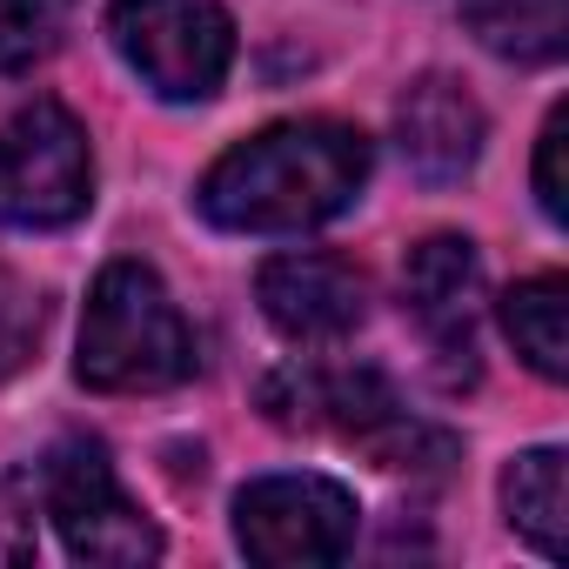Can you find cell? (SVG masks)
<instances>
[{"instance_id":"cell-10","label":"cell","mask_w":569,"mask_h":569,"mask_svg":"<svg viewBox=\"0 0 569 569\" xmlns=\"http://www.w3.org/2000/svg\"><path fill=\"white\" fill-rule=\"evenodd\" d=\"M462 21L516 68H549L569 48V0H462Z\"/></svg>"},{"instance_id":"cell-4","label":"cell","mask_w":569,"mask_h":569,"mask_svg":"<svg viewBox=\"0 0 569 569\" xmlns=\"http://www.w3.org/2000/svg\"><path fill=\"white\" fill-rule=\"evenodd\" d=\"M88 194V128L61 101H34L0 128V221L8 228H68Z\"/></svg>"},{"instance_id":"cell-5","label":"cell","mask_w":569,"mask_h":569,"mask_svg":"<svg viewBox=\"0 0 569 569\" xmlns=\"http://www.w3.org/2000/svg\"><path fill=\"white\" fill-rule=\"evenodd\" d=\"M41 496H48V516L61 522L68 556L108 562V569L161 556V529L128 502V489L114 482L101 442H61L48 456V469H41Z\"/></svg>"},{"instance_id":"cell-15","label":"cell","mask_w":569,"mask_h":569,"mask_svg":"<svg viewBox=\"0 0 569 569\" xmlns=\"http://www.w3.org/2000/svg\"><path fill=\"white\" fill-rule=\"evenodd\" d=\"M536 201L549 221H569V108H556L536 141Z\"/></svg>"},{"instance_id":"cell-11","label":"cell","mask_w":569,"mask_h":569,"mask_svg":"<svg viewBox=\"0 0 569 569\" xmlns=\"http://www.w3.org/2000/svg\"><path fill=\"white\" fill-rule=\"evenodd\" d=\"M502 329L516 342V356L562 382L569 376V281L562 274H536V281H516V289L502 296Z\"/></svg>"},{"instance_id":"cell-2","label":"cell","mask_w":569,"mask_h":569,"mask_svg":"<svg viewBox=\"0 0 569 569\" xmlns=\"http://www.w3.org/2000/svg\"><path fill=\"white\" fill-rule=\"evenodd\" d=\"M194 376V329L148 261H108L81 322V382L101 396H154Z\"/></svg>"},{"instance_id":"cell-6","label":"cell","mask_w":569,"mask_h":569,"mask_svg":"<svg viewBox=\"0 0 569 569\" xmlns=\"http://www.w3.org/2000/svg\"><path fill=\"white\" fill-rule=\"evenodd\" d=\"M234 536L268 569L342 562L356 549V496L329 476H261L234 496Z\"/></svg>"},{"instance_id":"cell-1","label":"cell","mask_w":569,"mask_h":569,"mask_svg":"<svg viewBox=\"0 0 569 569\" xmlns=\"http://www.w3.org/2000/svg\"><path fill=\"white\" fill-rule=\"evenodd\" d=\"M369 181V141L342 121H281L201 174V214L228 234H302L336 221Z\"/></svg>"},{"instance_id":"cell-7","label":"cell","mask_w":569,"mask_h":569,"mask_svg":"<svg viewBox=\"0 0 569 569\" xmlns=\"http://www.w3.org/2000/svg\"><path fill=\"white\" fill-rule=\"evenodd\" d=\"M254 296H261V316L289 342H342L369 316L362 274L336 254H274V261H261Z\"/></svg>"},{"instance_id":"cell-9","label":"cell","mask_w":569,"mask_h":569,"mask_svg":"<svg viewBox=\"0 0 569 569\" xmlns=\"http://www.w3.org/2000/svg\"><path fill=\"white\" fill-rule=\"evenodd\" d=\"M402 296L409 316L436 336L442 356H476V296H482V261L462 234H429L402 261Z\"/></svg>"},{"instance_id":"cell-13","label":"cell","mask_w":569,"mask_h":569,"mask_svg":"<svg viewBox=\"0 0 569 569\" xmlns=\"http://www.w3.org/2000/svg\"><path fill=\"white\" fill-rule=\"evenodd\" d=\"M74 21V0H0V74L41 68Z\"/></svg>"},{"instance_id":"cell-3","label":"cell","mask_w":569,"mask_h":569,"mask_svg":"<svg viewBox=\"0 0 569 569\" xmlns=\"http://www.w3.org/2000/svg\"><path fill=\"white\" fill-rule=\"evenodd\" d=\"M108 34L161 101H208L234 61V28L214 0H114Z\"/></svg>"},{"instance_id":"cell-14","label":"cell","mask_w":569,"mask_h":569,"mask_svg":"<svg viewBox=\"0 0 569 569\" xmlns=\"http://www.w3.org/2000/svg\"><path fill=\"white\" fill-rule=\"evenodd\" d=\"M41 296L28 289V281L14 268H0V376L28 369V356L41 349Z\"/></svg>"},{"instance_id":"cell-12","label":"cell","mask_w":569,"mask_h":569,"mask_svg":"<svg viewBox=\"0 0 569 569\" xmlns=\"http://www.w3.org/2000/svg\"><path fill=\"white\" fill-rule=\"evenodd\" d=\"M502 509L509 522L556 562L569 549V489H562V449H529L502 476Z\"/></svg>"},{"instance_id":"cell-8","label":"cell","mask_w":569,"mask_h":569,"mask_svg":"<svg viewBox=\"0 0 569 569\" xmlns=\"http://www.w3.org/2000/svg\"><path fill=\"white\" fill-rule=\"evenodd\" d=\"M396 141H402V161H409L422 181L449 188V181H462V174L476 168V154H482V108H476V94H469L462 81L422 74V81H409L402 101H396Z\"/></svg>"},{"instance_id":"cell-16","label":"cell","mask_w":569,"mask_h":569,"mask_svg":"<svg viewBox=\"0 0 569 569\" xmlns=\"http://www.w3.org/2000/svg\"><path fill=\"white\" fill-rule=\"evenodd\" d=\"M0 562H34V482H0Z\"/></svg>"}]
</instances>
